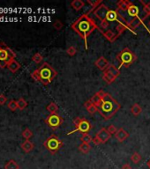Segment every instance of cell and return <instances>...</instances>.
<instances>
[{"mask_svg":"<svg viewBox=\"0 0 150 169\" xmlns=\"http://www.w3.org/2000/svg\"><path fill=\"white\" fill-rule=\"evenodd\" d=\"M90 13L91 12L89 11L88 13L82 14L81 17H79L71 25V28L75 33H77L79 35V36L84 41L86 50L88 49V47H87V39L90 36V35L95 30H98L100 33H102L103 31L102 28H100V26L96 25L95 20L90 17V15H89Z\"/></svg>","mask_w":150,"mask_h":169,"instance_id":"obj_1","label":"cell"},{"mask_svg":"<svg viewBox=\"0 0 150 169\" xmlns=\"http://www.w3.org/2000/svg\"><path fill=\"white\" fill-rule=\"evenodd\" d=\"M57 76V71L47 62L43 63L38 69H36L31 73V77L34 80L41 82L44 86H48L49 84H51Z\"/></svg>","mask_w":150,"mask_h":169,"instance_id":"obj_2","label":"cell"},{"mask_svg":"<svg viewBox=\"0 0 150 169\" xmlns=\"http://www.w3.org/2000/svg\"><path fill=\"white\" fill-rule=\"evenodd\" d=\"M120 108L121 105L107 92L103 99L102 104L98 107V112L105 120H109L118 113Z\"/></svg>","mask_w":150,"mask_h":169,"instance_id":"obj_3","label":"cell"},{"mask_svg":"<svg viewBox=\"0 0 150 169\" xmlns=\"http://www.w3.org/2000/svg\"><path fill=\"white\" fill-rule=\"evenodd\" d=\"M116 59L119 63V68H128L137 60V56L129 48H124L116 56Z\"/></svg>","mask_w":150,"mask_h":169,"instance_id":"obj_4","label":"cell"},{"mask_svg":"<svg viewBox=\"0 0 150 169\" xmlns=\"http://www.w3.org/2000/svg\"><path fill=\"white\" fill-rule=\"evenodd\" d=\"M73 124L75 126V129L68 132L67 135L73 134L74 132H79V133H81V134H87L90 130H92V124L86 118L76 117L73 120Z\"/></svg>","mask_w":150,"mask_h":169,"instance_id":"obj_5","label":"cell"},{"mask_svg":"<svg viewBox=\"0 0 150 169\" xmlns=\"http://www.w3.org/2000/svg\"><path fill=\"white\" fill-rule=\"evenodd\" d=\"M63 145H64L63 141L60 140L56 135H51V137H49L43 142V146H44L51 154H56Z\"/></svg>","mask_w":150,"mask_h":169,"instance_id":"obj_6","label":"cell"},{"mask_svg":"<svg viewBox=\"0 0 150 169\" xmlns=\"http://www.w3.org/2000/svg\"><path fill=\"white\" fill-rule=\"evenodd\" d=\"M16 53L14 50L8 47L5 42L0 43V61L2 62H8L12 59H15Z\"/></svg>","mask_w":150,"mask_h":169,"instance_id":"obj_7","label":"cell"},{"mask_svg":"<svg viewBox=\"0 0 150 169\" xmlns=\"http://www.w3.org/2000/svg\"><path fill=\"white\" fill-rule=\"evenodd\" d=\"M45 123L51 129V130H57L64 122V118L60 116L58 114H51L49 116L44 120Z\"/></svg>","mask_w":150,"mask_h":169,"instance_id":"obj_8","label":"cell"},{"mask_svg":"<svg viewBox=\"0 0 150 169\" xmlns=\"http://www.w3.org/2000/svg\"><path fill=\"white\" fill-rule=\"evenodd\" d=\"M106 20L109 22V21H116V22H118L120 25L128 26V22L126 21V20L124 18L123 16L118 13V10H111V9H109V12L107 13Z\"/></svg>","mask_w":150,"mask_h":169,"instance_id":"obj_9","label":"cell"},{"mask_svg":"<svg viewBox=\"0 0 150 169\" xmlns=\"http://www.w3.org/2000/svg\"><path fill=\"white\" fill-rule=\"evenodd\" d=\"M127 13H128V15L129 16H131V17H133V19H134V20H139L143 26H144V28H146V30L149 33L150 35V31L149 29L147 27V26L144 24V20L143 19H141L140 17H139V7L135 5H132L129 8H128V10H127Z\"/></svg>","mask_w":150,"mask_h":169,"instance_id":"obj_10","label":"cell"},{"mask_svg":"<svg viewBox=\"0 0 150 169\" xmlns=\"http://www.w3.org/2000/svg\"><path fill=\"white\" fill-rule=\"evenodd\" d=\"M109 8L107 5L102 4V5H100L97 8H96V9L93 11V13L95 14V16H96L98 20H100L102 21V20H106L107 13L109 12Z\"/></svg>","mask_w":150,"mask_h":169,"instance_id":"obj_11","label":"cell"},{"mask_svg":"<svg viewBox=\"0 0 150 169\" xmlns=\"http://www.w3.org/2000/svg\"><path fill=\"white\" fill-rule=\"evenodd\" d=\"M96 137L100 140L101 143L103 144V143H107L109 141V138L111 137V135L109 134V132L107 130V129L102 128L101 130L96 133Z\"/></svg>","mask_w":150,"mask_h":169,"instance_id":"obj_12","label":"cell"},{"mask_svg":"<svg viewBox=\"0 0 150 169\" xmlns=\"http://www.w3.org/2000/svg\"><path fill=\"white\" fill-rule=\"evenodd\" d=\"M109 65H110L109 62L104 56H100L95 62V65L100 71H104L105 70H107Z\"/></svg>","mask_w":150,"mask_h":169,"instance_id":"obj_13","label":"cell"},{"mask_svg":"<svg viewBox=\"0 0 150 169\" xmlns=\"http://www.w3.org/2000/svg\"><path fill=\"white\" fill-rule=\"evenodd\" d=\"M129 133L126 131V130H124L123 128H120V129H118V131L116 132V134H115V137H116V139L118 141V142H120V143H122L124 142V140H126L128 137H129Z\"/></svg>","mask_w":150,"mask_h":169,"instance_id":"obj_14","label":"cell"},{"mask_svg":"<svg viewBox=\"0 0 150 169\" xmlns=\"http://www.w3.org/2000/svg\"><path fill=\"white\" fill-rule=\"evenodd\" d=\"M103 35V37L105 38V39H107L109 41V42H114L118 38V35L117 34H115L112 30H110V29H108L107 31H105V32H102L101 33Z\"/></svg>","mask_w":150,"mask_h":169,"instance_id":"obj_15","label":"cell"},{"mask_svg":"<svg viewBox=\"0 0 150 169\" xmlns=\"http://www.w3.org/2000/svg\"><path fill=\"white\" fill-rule=\"evenodd\" d=\"M20 67H21V66H20V64L18 61H16L15 59L10 60V61L8 62V64H7V68H8V70H9L11 72H13V73L17 72Z\"/></svg>","mask_w":150,"mask_h":169,"instance_id":"obj_16","label":"cell"},{"mask_svg":"<svg viewBox=\"0 0 150 169\" xmlns=\"http://www.w3.org/2000/svg\"><path fill=\"white\" fill-rule=\"evenodd\" d=\"M133 5V3L129 0H119L117 3L118 10H121L123 12H125L128 10V8Z\"/></svg>","mask_w":150,"mask_h":169,"instance_id":"obj_17","label":"cell"},{"mask_svg":"<svg viewBox=\"0 0 150 169\" xmlns=\"http://www.w3.org/2000/svg\"><path fill=\"white\" fill-rule=\"evenodd\" d=\"M84 107L90 115H94V114H96V112H98V107H96L94 103H92L90 100L87 101L84 103Z\"/></svg>","mask_w":150,"mask_h":169,"instance_id":"obj_18","label":"cell"},{"mask_svg":"<svg viewBox=\"0 0 150 169\" xmlns=\"http://www.w3.org/2000/svg\"><path fill=\"white\" fill-rule=\"evenodd\" d=\"M20 147H21V149L23 150V152H26V153H29L30 152H32V151L34 150L35 145H34V143H32L30 140H25L23 143H21V144H20Z\"/></svg>","mask_w":150,"mask_h":169,"instance_id":"obj_19","label":"cell"},{"mask_svg":"<svg viewBox=\"0 0 150 169\" xmlns=\"http://www.w3.org/2000/svg\"><path fill=\"white\" fill-rule=\"evenodd\" d=\"M102 78L108 84V85H110V84H112L115 80H116V78L111 74V73H109V71H107V70H105L104 71H103V75H102Z\"/></svg>","mask_w":150,"mask_h":169,"instance_id":"obj_20","label":"cell"},{"mask_svg":"<svg viewBox=\"0 0 150 169\" xmlns=\"http://www.w3.org/2000/svg\"><path fill=\"white\" fill-rule=\"evenodd\" d=\"M71 6L75 11H80L85 6V3L82 0H73L71 3Z\"/></svg>","mask_w":150,"mask_h":169,"instance_id":"obj_21","label":"cell"},{"mask_svg":"<svg viewBox=\"0 0 150 169\" xmlns=\"http://www.w3.org/2000/svg\"><path fill=\"white\" fill-rule=\"evenodd\" d=\"M140 2V4L143 5V11H144V13H145V16H144V18H143V20H145L148 17H149L150 16V2H145V1H143V0H140L139 1Z\"/></svg>","mask_w":150,"mask_h":169,"instance_id":"obj_22","label":"cell"},{"mask_svg":"<svg viewBox=\"0 0 150 169\" xmlns=\"http://www.w3.org/2000/svg\"><path fill=\"white\" fill-rule=\"evenodd\" d=\"M107 71H109V73H111L115 78H117L119 75H120V71H119V68L116 67L114 65H109V66L108 67Z\"/></svg>","mask_w":150,"mask_h":169,"instance_id":"obj_23","label":"cell"},{"mask_svg":"<svg viewBox=\"0 0 150 169\" xmlns=\"http://www.w3.org/2000/svg\"><path fill=\"white\" fill-rule=\"evenodd\" d=\"M78 149H79V151H80L81 152L84 153V154H87V153H88V152H90V150H91V145H90V143H81L79 145Z\"/></svg>","mask_w":150,"mask_h":169,"instance_id":"obj_24","label":"cell"},{"mask_svg":"<svg viewBox=\"0 0 150 169\" xmlns=\"http://www.w3.org/2000/svg\"><path fill=\"white\" fill-rule=\"evenodd\" d=\"M131 112H132V114L134 116H139L141 114V112H142V108L139 106V104L134 103V104L132 106V107H131Z\"/></svg>","mask_w":150,"mask_h":169,"instance_id":"obj_25","label":"cell"},{"mask_svg":"<svg viewBox=\"0 0 150 169\" xmlns=\"http://www.w3.org/2000/svg\"><path fill=\"white\" fill-rule=\"evenodd\" d=\"M47 111H49L51 114H57L58 111V106L56 104L55 102H51L50 104L47 106Z\"/></svg>","mask_w":150,"mask_h":169,"instance_id":"obj_26","label":"cell"},{"mask_svg":"<svg viewBox=\"0 0 150 169\" xmlns=\"http://www.w3.org/2000/svg\"><path fill=\"white\" fill-rule=\"evenodd\" d=\"M5 169H20V166L14 159H11L5 164Z\"/></svg>","mask_w":150,"mask_h":169,"instance_id":"obj_27","label":"cell"},{"mask_svg":"<svg viewBox=\"0 0 150 169\" xmlns=\"http://www.w3.org/2000/svg\"><path fill=\"white\" fill-rule=\"evenodd\" d=\"M87 3L88 5H90V7H92V9L90 10V12H93L96 8H97L100 5L103 4V1L102 0H97V1H91V0H87Z\"/></svg>","mask_w":150,"mask_h":169,"instance_id":"obj_28","label":"cell"},{"mask_svg":"<svg viewBox=\"0 0 150 169\" xmlns=\"http://www.w3.org/2000/svg\"><path fill=\"white\" fill-rule=\"evenodd\" d=\"M81 143H90L93 142V137L87 133V134H82V136L81 137Z\"/></svg>","mask_w":150,"mask_h":169,"instance_id":"obj_29","label":"cell"},{"mask_svg":"<svg viewBox=\"0 0 150 169\" xmlns=\"http://www.w3.org/2000/svg\"><path fill=\"white\" fill-rule=\"evenodd\" d=\"M116 30H117V35H118V36L119 37L125 30H129V31H130V28L127 26H124V25L118 24V26H116Z\"/></svg>","mask_w":150,"mask_h":169,"instance_id":"obj_30","label":"cell"},{"mask_svg":"<svg viewBox=\"0 0 150 169\" xmlns=\"http://www.w3.org/2000/svg\"><path fill=\"white\" fill-rule=\"evenodd\" d=\"M17 104H18V108L20 110H24L27 106V102L23 99V98H20L17 101Z\"/></svg>","mask_w":150,"mask_h":169,"instance_id":"obj_31","label":"cell"},{"mask_svg":"<svg viewBox=\"0 0 150 169\" xmlns=\"http://www.w3.org/2000/svg\"><path fill=\"white\" fill-rule=\"evenodd\" d=\"M90 101H91V102L92 103H94V104L96 105V107H100L101 104H102V102H103V99H101V98H99L96 94L95 95H93L92 97H91V99H90Z\"/></svg>","mask_w":150,"mask_h":169,"instance_id":"obj_32","label":"cell"},{"mask_svg":"<svg viewBox=\"0 0 150 169\" xmlns=\"http://www.w3.org/2000/svg\"><path fill=\"white\" fill-rule=\"evenodd\" d=\"M131 160H132V162L133 163H134V164H139V162H140V160H141V156H140V154L139 153V152H133V155L131 156Z\"/></svg>","mask_w":150,"mask_h":169,"instance_id":"obj_33","label":"cell"},{"mask_svg":"<svg viewBox=\"0 0 150 169\" xmlns=\"http://www.w3.org/2000/svg\"><path fill=\"white\" fill-rule=\"evenodd\" d=\"M21 135H22V137H23L26 140H29V139L33 137V132L29 130L28 128H27V129H25V130L22 131Z\"/></svg>","mask_w":150,"mask_h":169,"instance_id":"obj_34","label":"cell"},{"mask_svg":"<svg viewBox=\"0 0 150 169\" xmlns=\"http://www.w3.org/2000/svg\"><path fill=\"white\" fill-rule=\"evenodd\" d=\"M42 59H43V56H41V54H40V53H35L33 56V57H32L33 62H35V64H40V63H41Z\"/></svg>","mask_w":150,"mask_h":169,"instance_id":"obj_35","label":"cell"},{"mask_svg":"<svg viewBox=\"0 0 150 169\" xmlns=\"http://www.w3.org/2000/svg\"><path fill=\"white\" fill-rule=\"evenodd\" d=\"M7 107L10 110L12 111H15L16 109H18V104H17V101H14V100H11L9 101Z\"/></svg>","mask_w":150,"mask_h":169,"instance_id":"obj_36","label":"cell"},{"mask_svg":"<svg viewBox=\"0 0 150 169\" xmlns=\"http://www.w3.org/2000/svg\"><path fill=\"white\" fill-rule=\"evenodd\" d=\"M63 26H64V24L59 20H57L54 23H53V27H54L56 30H57V31H60L63 28Z\"/></svg>","mask_w":150,"mask_h":169,"instance_id":"obj_37","label":"cell"},{"mask_svg":"<svg viewBox=\"0 0 150 169\" xmlns=\"http://www.w3.org/2000/svg\"><path fill=\"white\" fill-rule=\"evenodd\" d=\"M66 53H67V55L70 56H73L76 55L77 50H76L75 47H73V46H70L68 49L66 50Z\"/></svg>","mask_w":150,"mask_h":169,"instance_id":"obj_38","label":"cell"},{"mask_svg":"<svg viewBox=\"0 0 150 169\" xmlns=\"http://www.w3.org/2000/svg\"><path fill=\"white\" fill-rule=\"evenodd\" d=\"M100 26L102 29H107L109 26V22L107 20H102L100 22ZM108 30V29H107Z\"/></svg>","mask_w":150,"mask_h":169,"instance_id":"obj_39","label":"cell"},{"mask_svg":"<svg viewBox=\"0 0 150 169\" xmlns=\"http://www.w3.org/2000/svg\"><path fill=\"white\" fill-rule=\"evenodd\" d=\"M118 128H117L116 126L112 125V124H111V125H109V127L107 128V130L109 131L110 135H113V134L115 135V134H116V132L118 131Z\"/></svg>","mask_w":150,"mask_h":169,"instance_id":"obj_40","label":"cell"},{"mask_svg":"<svg viewBox=\"0 0 150 169\" xmlns=\"http://www.w3.org/2000/svg\"><path fill=\"white\" fill-rule=\"evenodd\" d=\"M7 101V98L5 94H0V105L3 106V105L5 104V102Z\"/></svg>","mask_w":150,"mask_h":169,"instance_id":"obj_41","label":"cell"},{"mask_svg":"<svg viewBox=\"0 0 150 169\" xmlns=\"http://www.w3.org/2000/svg\"><path fill=\"white\" fill-rule=\"evenodd\" d=\"M106 93H107V92H105L103 91V90H102V89H101V90H99L98 92H96V94L97 95V96H98V97H99V98L103 99V98H104V96L106 95Z\"/></svg>","mask_w":150,"mask_h":169,"instance_id":"obj_42","label":"cell"},{"mask_svg":"<svg viewBox=\"0 0 150 169\" xmlns=\"http://www.w3.org/2000/svg\"><path fill=\"white\" fill-rule=\"evenodd\" d=\"M93 143L96 144V145H100V144H102L101 142H100V140H99L96 137H95L93 138Z\"/></svg>","mask_w":150,"mask_h":169,"instance_id":"obj_43","label":"cell"},{"mask_svg":"<svg viewBox=\"0 0 150 169\" xmlns=\"http://www.w3.org/2000/svg\"><path fill=\"white\" fill-rule=\"evenodd\" d=\"M121 169H133V168H132V167H131V165H130L129 163H125V164H124L123 166H122Z\"/></svg>","mask_w":150,"mask_h":169,"instance_id":"obj_44","label":"cell"},{"mask_svg":"<svg viewBox=\"0 0 150 169\" xmlns=\"http://www.w3.org/2000/svg\"><path fill=\"white\" fill-rule=\"evenodd\" d=\"M147 166L148 167V168L150 169V158L148 160V162H147Z\"/></svg>","mask_w":150,"mask_h":169,"instance_id":"obj_45","label":"cell"},{"mask_svg":"<svg viewBox=\"0 0 150 169\" xmlns=\"http://www.w3.org/2000/svg\"><path fill=\"white\" fill-rule=\"evenodd\" d=\"M148 24H149V26H150V20H149V22H148Z\"/></svg>","mask_w":150,"mask_h":169,"instance_id":"obj_46","label":"cell"}]
</instances>
